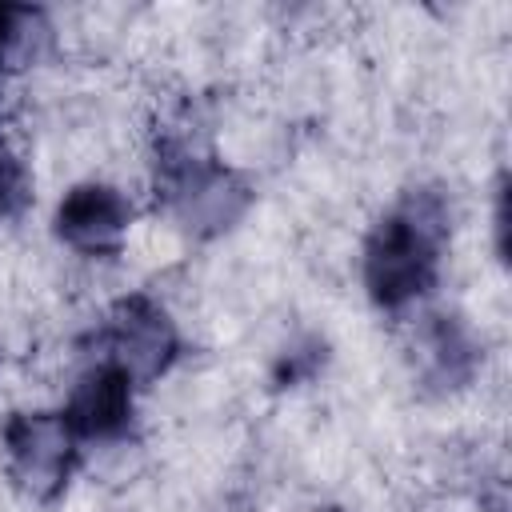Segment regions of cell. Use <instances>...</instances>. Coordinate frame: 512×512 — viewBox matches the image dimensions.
<instances>
[{"label": "cell", "mask_w": 512, "mask_h": 512, "mask_svg": "<svg viewBox=\"0 0 512 512\" xmlns=\"http://www.w3.org/2000/svg\"><path fill=\"white\" fill-rule=\"evenodd\" d=\"M448 244V200L436 188H412L384 212L364 240V288L376 308L404 312L432 296Z\"/></svg>", "instance_id": "1"}, {"label": "cell", "mask_w": 512, "mask_h": 512, "mask_svg": "<svg viewBox=\"0 0 512 512\" xmlns=\"http://www.w3.org/2000/svg\"><path fill=\"white\" fill-rule=\"evenodd\" d=\"M152 168L156 200L196 236H216L232 228L252 200L248 180L224 168L216 156L200 152L188 136H160Z\"/></svg>", "instance_id": "2"}, {"label": "cell", "mask_w": 512, "mask_h": 512, "mask_svg": "<svg viewBox=\"0 0 512 512\" xmlns=\"http://www.w3.org/2000/svg\"><path fill=\"white\" fill-rule=\"evenodd\" d=\"M88 344L96 348V360L120 364L136 388L156 384L176 360H180V332L164 304H156L144 292L120 296L88 332Z\"/></svg>", "instance_id": "3"}, {"label": "cell", "mask_w": 512, "mask_h": 512, "mask_svg": "<svg viewBox=\"0 0 512 512\" xmlns=\"http://www.w3.org/2000/svg\"><path fill=\"white\" fill-rule=\"evenodd\" d=\"M4 460L12 480L32 500H56L80 460V440L60 412H12L0 428Z\"/></svg>", "instance_id": "4"}, {"label": "cell", "mask_w": 512, "mask_h": 512, "mask_svg": "<svg viewBox=\"0 0 512 512\" xmlns=\"http://www.w3.org/2000/svg\"><path fill=\"white\" fill-rule=\"evenodd\" d=\"M128 224H132L128 196L100 180L68 188L52 216L56 240H64L68 248H76L84 256H116L128 236Z\"/></svg>", "instance_id": "5"}, {"label": "cell", "mask_w": 512, "mask_h": 512, "mask_svg": "<svg viewBox=\"0 0 512 512\" xmlns=\"http://www.w3.org/2000/svg\"><path fill=\"white\" fill-rule=\"evenodd\" d=\"M76 440H96L112 444L124 440L136 416V384L120 364L92 360L76 388L68 392V404L60 408Z\"/></svg>", "instance_id": "6"}, {"label": "cell", "mask_w": 512, "mask_h": 512, "mask_svg": "<svg viewBox=\"0 0 512 512\" xmlns=\"http://www.w3.org/2000/svg\"><path fill=\"white\" fill-rule=\"evenodd\" d=\"M416 352L420 372L436 388H464L480 368V344L468 332V324L452 312H432L416 328Z\"/></svg>", "instance_id": "7"}, {"label": "cell", "mask_w": 512, "mask_h": 512, "mask_svg": "<svg viewBox=\"0 0 512 512\" xmlns=\"http://www.w3.org/2000/svg\"><path fill=\"white\" fill-rule=\"evenodd\" d=\"M320 364H324V340H304V344L284 348V356L276 360L272 376H276L280 388H292L300 380H312L320 372Z\"/></svg>", "instance_id": "8"}, {"label": "cell", "mask_w": 512, "mask_h": 512, "mask_svg": "<svg viewBox=\"0 0 512 512\" xmlns=\"http://www.w3.org/2000/svg\"><path fill=\"white\" fill-rule=\"evenodd\" d=\"M328 512H340V508H328Z\"/></svg>", "instance_id": "9"}]
</instances>
